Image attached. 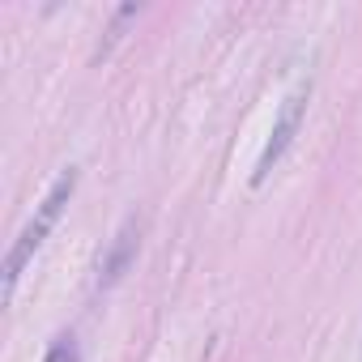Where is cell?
<instances>
[{
    "label": "cell",
    "mask_w": 362,
    "mask_h": 362,
    "mask_svg": "<svg viewBox=\"0 0 362 362\" xmlns=\"http://www.w3.org/2000/svg\"><path fill=\"white\" fill-rule=\"evenodd\" d=\"M132 256H136V218H128V222L119 226V235L111 239V252L103 256V269H98V281H103V286H111V281H119V277H124V269L132 264Z\"/></svg>",
    "instance_id": "3957f363"
},
{
    "label": "cell",
    "mask_w": 362,
    "mask_h": 362,
    "mask_svg": "<svg viewBox=\"0 0 362 362\" xmlns=\"http://www.w3.org/2000/svg\"><path fill=\"white\" fill-rule=\"evenodd\" d=\"M307 103H311V81H303L298 90L286 94V103H281V111H277V119H273V132H269V141H264V149H260V162H256V170H252V184H256V188L273 175V166L281 162V153H286L290 141L298 136Z\"/></svg>",
    "instance_id": "7a4b0ae2"
},
{
    "label": "cell",
    "mask_w": 362,
    "mask_h": 362,
    "mask_svg": "<svg viewBox=\"0 0 362 362\" xmlns=\"http://www.w3.org/2000/svg\"><path fill=\"white\" fill-rule=\"evenodd\" d=\"M47 362H77V345H73V337H56Z\"/></svg>",
    "instance_id": "277c9868"
},
{
    "label": "cell",
    "mask_w": 362,
    "mask_h": 362,
    "mask_svg": "<svg viewBox=\"0 0 362 362\" xmlns=\"http://www.w3.org/2000/svg\"><path fill=\"white\" fill-rule=\"evenodd\" d=\"M73 192H77V166H64V170H60V179L52 184V192L43 197V205L35 209V218L26 222V230L18 235V243L9 247V260H5V303L13 298L22 269L30 264V256H35V252L43 247V239L52 235V226L60 222V214H64V205L73 201Z\"/></svg>",
    "instance_id": "6da1fadb"
}]
</instances>
